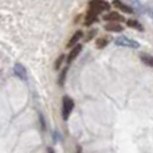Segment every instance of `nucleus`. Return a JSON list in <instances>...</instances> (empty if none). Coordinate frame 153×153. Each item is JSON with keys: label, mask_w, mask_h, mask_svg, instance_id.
Listing matches in <instances>:
<instances>
[{"label": "nucleus", "mask_w": 153, "mask_h": 153, "mask_svg": "<svg viewBox=\"0 0 153 153\" xmlns=\"http://www.w3.org/2000/svg\"><path fill=\"white\" fill-rule=\"evenodd\" d=\"M73 109H74V101L71 100L70 95H63V98H62V118L65 121L70 118Z\"/></svg>", "instance_id": "obj_1"}, {"label": "nucleus", "mask_w": 153, "mask_h": 153, "mask_svg": "<svg viewBox=\"0 0 153 153\" xmlns=\"http://www.w3.org/2000/svg\"><path fill=\"white\" fill-rule=\"evenodd\" d=\"M89 10L95 11L97 13H101L102 11L110 10V3L103 1V0H91V1L89 3Z\"/></svg>", "instance_id": "obj_2"}, {"label": "nucleus", "mask_w": 153, "mask_h": 153, "mask_svg": "<svg viewBox=\"0 0 153 153\" xmlns=\"http://www.w3.org/2000/svg\"><path fill=\"white\" fill-rule=\"evenodd\" d=\"M114 43L117 46H121V47H129V48H138L140 47V43L134 39H130L126 36H118L114 39Z\"/></svg>", "instance_id": "obj_3"}, {"label": "nucleus", "mask_w": 153, "mask_h": 153, "mask_svg": "<svg viewBox=\"0 0 153 153\" xmlns=\"http://www.w3.org/2000/svg\"><path fill=\"white\" fill-rule=\"evenodd\" d=\"M103 20H108L109 23L110 22H113V23H121V22H125L126 23V20H125V18L121 15V13L116 12V11H111V12H108L103 15Z\"/></svg>", "instance_id": "obj_4"}, {"label": "nucleus", "mask_w": 153, "mask_h": 153, "mask_svg": "<svg viewBox=\"0 0 153 153\" xmlns=\"http://www.w3.org/2000/svg\"><path fill=\"white\" fill-rule=\"evenodd\" d=\"M13 74L18 76V78L23 79V81L27 79V70L22 63H16L15 66H13Z\"/></svg>", "instance_id": "obj_5"}, {"label": "nucleus", "mask_w": 153, "mask_h": 153, "mask_svg": "<svg viewBox=\"0 0 153 153\" xmlns=\"http://www.w3.org/2000/svg\"><path fill=\"white\" fill-rule=\"evenodd\" d=\"M113 5H114L116 8H118L120 11L125 12V13H133V12H134V8H133L132 5L125 4V3L120 1V0H114V1H113Z\"/></svg>", "instance_id": "obj_6"}, {"label": "nucleus", "mask_w": 153, "mask_h": 153, "mask_svg": "<svg viewBox=\"0 0 153 153\" xmlns=\"http://www.w3.org/2000/svg\"><path fill=\"white\" fill-rule=\"evenodd\" d=\"M95 22H98V13L95 12V11L89 10L87 13H86V18H85L83 24L85 26H91V24L95 23Z\"/></svg>", "instance_id": "obj_7"}, {"label": "nucleus", "mask_w": 153, "mask_h": 153, "mask_svg": "<svg viewBox=\"0 0 153 153\" xmlns=\"http://www.w3.org/2000/svg\"><path fill=\"white\" fill-rule=\"evenodd\" d=\"M81 51H82V45H76L74 48H73L71 51H70V54H69V56H67V66H69L70 63H71L76 58V56L81 54Z\"/></svg>", "instance_id": "obj_8"}, {"label": "nucleus", "mask_w": 153, "mask_h": 153, "mask_svg": "<svg viewBox=\"0 0 153 153\" xmlns=\"http://www.w3.org/2000/svg\"><path fill=\"white\" fill-rule=\"evenodd\" d=\"M82 38H83V32H82L81 30H78V31H75V34L73 35L71 38H70V40H69V43H67V46H69V47H73V48H74L75 46H76V43H78L79 40L82 39Z\"/></svg>", "instance_id": "obj_9"}, {"label": "nucleus", "mask_w": 153, "mask_h": 153, "mask_svg": "<svg viewBox=\"0 0 153 153\" xmlns=\"http://www.w3.org/2000/svg\"><path fill=\"white\" fill-rule=\"evenodd\" d=\"M103 28H105L106 31H111V32H122L124 26H122L121 23H113V22H110V23L105 24Z\"/></svg>", "instance_id": "obj_10"}, {"label": "nucleus", "mask_w": 153, "mask_h": 153, "mask_svg": "<svg viewBox=\"0 0 153 153\" xmlns=\"http://www.w3.org/2000/svg\"><path fill=\"white\" fill-rule=\"evenodd\" d=\"M126 26L130 27V28L138 30V31H144V26L138 20H136V19H128V20H126Z\"/></svg>", "instance_id": "obj_11"}, {"label": "nucleus", "mask_w": 153, "mask_h": 153, "mask_svg": "<svg viewBox=\"0 0 153 153\" xmlns=\"http://www.w3.org/2000/svg\"><path fill=\"white\" fill-rule=\"evenodd\" d=\"M140 59L143 61L144 65H146V66H149V67H153V56L151 54H146V53L140 54Z\"/></svg>", "instance_id": "obj_12"}, {"label": "nucleus", "mask_w": 153, "mask_h": 153, "mask_svg": "<svg viewBox=\"0 0 153 153\" xmlns=\"http://www.w3.org/2000/svg\"><path fill=\"white\" fill-rule=\"evenodd\" d=\"M110 42V38L109 36H101L95 40V47L97 48H103L105 46H108V43Z\"/></svg>", "instance_id": "obj_13"}, {"label": "nucleus", "mask_w": 153, "mask_h": 153, "mask_svg": "<svg viewBox=\"0 0 153 153\" xmlns=\"http://www.w3.org/2000/svg\"><path fill=\"white\" fill-rule=\"evenodd\" d=\"M67 70H69V66H66L61 71V75H59V79H58V85H59V86H63L65 79H66V75H67Z\"/></svg>", "instance_id": "obj_14"}, {"label": "nucleus", "mask_w": 153, "mask_h": 153, "mask_svg": "<svg viewBox=\"0 0 153 153\" xmlns=\"http://www.w3.org/2000/svg\"><path fill=\"white\" fill-rule=\"evenodd\" d=\"M65 58H66V55H65V54L59 55L58 59L55 61V63H54V69H55V70H59V69H61V66L63 65V62H65Z\"/></svg>", "instance_id": "obj_15"}, {"label": "nucleus", "mask_w": 153, "mask_h": 153, "mask_svg": "<svg viewBox=\"0 0 153 153\" xmlns=\"http://www.w3.org/2000/svg\"><path fill=\"white\" fill-rule=\"evenodd\" d=\"M95 34H97V31H95V30H91V31H89V35H87V36L85 38V39H86V40H90Z\"/></svg>", "instance_id": "obj_16"}, {"label": "nucleus", "mask_w": 153, "mask_h": 153, "mask_svg": "<svg viewBox=\"0 0 153 153\" xmlns=\"http://www.w3.org/2000/svg\"><path fill=\"white\" fill-rule=\"evenodd\" d=\"M39 118H40V126H42V130L45 132L46 130V124H45V120H43V116H39Z\"/></svg>", "instance_id": "obj_17"}, {"label": "nucleus", "mask_w": 153, "mask_h": 153, "mask_svg": "<svg viewBox=\"0 0 153 153\" xmlns=\"http://www.w3.org/2000/svg\"><path fill=\"white\" fill-rule=\"evenodd\" d=\"M75 153H82V146L81 145H76L75 146Z\"/></svg>", "instance_id": "obj_18"}, {"label": "nucleus", "mask_w": 153, "mask_h": 153, "mask_svg": "<svg viewBox=\"0 0 153 153\" xmlns=\"http://www.w3.org/2000/svg\"><path fill=\"white\" fill-rule=\"evenodd\" d=\"M148 13L153 18V8H149V10H148Z\"/></svg>", "instance_id": "obj_19"}, {"label": "nucleus", "mask_w": 153, "mask_h": 153, "mask_svg": "<svg viewBox=\"0 0 153 153\" xmlns=\"http://www.w3.org/2000/svg\"><path fill=\"white\" fill-rule=\"evenodd\" d=\"M47 153H55V152H54L53 148H47Z\"/></svg>", "instance_id": "obj_20"}]
</instances>
